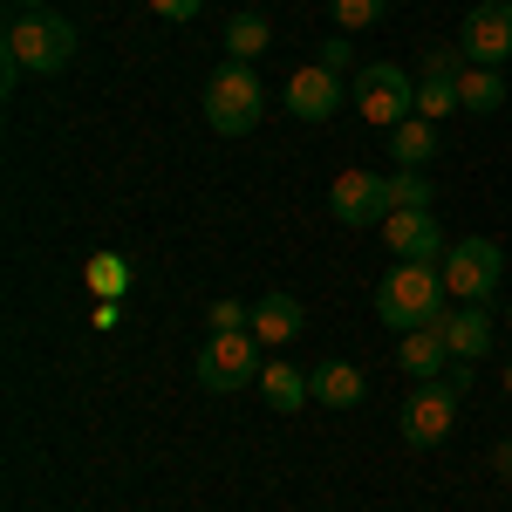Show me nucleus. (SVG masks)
Returning <instances> with one entry per match:
<instances>
[{"label": "nucleus", "instance_id": "nucleus-1", "mask_svg": "<svg viewBox=\"0 0 512 512\" xmlns=\"http://www.w3.org/2000/svg\"><path fill=\"white\" fill-rule=\"evenodd\" d=\"M444 274L437 267H417V260H396L390 274L376 280V321L396 328V335H410V328H431L444 321Z\"/></svg>", "mask_w": 512, "mask_h": 512}, {"label": "nucleus", "instance_id": "nucleus-2", "mask_svg": "<svg viewBox=\"0 0 512 512\" xmlns=\"http://www.w3.org/2000/svg\"><path fill=\"white\" fill-rule=\"evenodd\" d=\"M7 62H21L28 76H62L69 55H76V28L62 14H14L7 21Z\"/></svg>", "mask_w": 512, "mask_h": 512}, {"label": "nucleus", "instance_id": "nucleus-3", "mask_svg": "<svg viewBox=\"0 0 512 512\" xmlns=\"http://www.w3.org/2000/svg\"><path fill=\"white\" fill-rule=\"evenodd\" d=\"M349 103H355V117H362V123H376V130H396L403 117H417V82L403 76L396 62H369V69L355 76Z\"/></svg>", "mask_w": 512, "mask_h": 512}, {"label": "nucleus", "instance_id": "nucleus-4", "mask_svg": "<svg viewBox=\"0 0 512 512\" xmlns=\"http://www.w3.org/2000/svg\"><path fill=\"white\" fill-rule=\"evenodd\" d=\"M437 274H444L451 301H492V287L506 280V253H499V239H458L437 260Z\"/></svg>", "mask_w": 512, "mask_h": 512}, {"label": "nucleus", "instance_id": "nucleus-5", "mask_svg": "<svg viewBox=\"0 0 512 512\" xmlns=\"http://www.w3.org/2000/svg\"><path fill=\"white\" fill-rule=\"evenodd\" d=\"M205 123H212L219 137H246V130L260 123V76H253L246 62H226L219 76L205 82Z\"/></svg>", "mask_w": 512, "mask_h": 512}, {"label": "nucleus", "instance_id": "nucleus-6", "mask_svg": "<svg viewBox=\"0 0 512 512\" xmlns=\"http://www.w3.org/2000/svg\"><path fill=\"white\" fill-rule=\"evenodd\" d=\"M260 335L253 328H239V335H212L205 349H198V383L205 390H246V383H260Z\"/></svg>", "mask_w": 512, "mask_h": 512}, {"label": "nucleus", "instance_id": "nucleus-7", "mask_svg": "<svg viewBox=\"0 0 512 512\" xmlns=\"http://www.w3.org/2000/svg\"><path fill=\"white\" fill-rule=\"evenodd\" d=\"M458 48H465L472 69L512 62V0H478L472 14H465V28H458Z\"/></svg>", "mask_w": 512, "mask_h": 512}, {"label": "nucleus", "instance_id": "nucleus-8", "mask_svg": "<svg viewBox=\"0 0 512 512\" xmlns=\"http://www.w3.org/2000/svg\"><path fill=\"white\" fill-rule=\"evenodd\" d=\"M451 424H458V396H451V383H444V376H437V383H417V396L403 403V444L437 451V444L451 437Z\"/></svg>", "mask_w": 512, "mask_h": 512}, {"label": "nucleus", "instance_id": "nucleus-9", "mask_svg": "<svg viewBox=\"0 0 512 512\" xmlns=\"http://www.w3.org/2000/svg\"><path fill=\"white\" fill-rule=\"evenodd\" d=\"M328 212L342 219V226H369V219H390V178L383 171H342L335 185H328Z\"/></svg>", "mask_w": 512, "mask_h": 512}, {"label": "nucleus", "instance_id": "nucleus-10", "mask_svg": "<svg viewBox=\"0 0 512 512\" xmlns=\"http://www.w3.org/2000/svg\"><path fill=\"white\" fill-rule=\"evenodd\" d=\"M383 246H390L396 260H417V267H437L451 246L437 233V212H390L383 219Z\"/></svg>", "mask_w": 512, "mask_h": 512}, {"label": "nucleus", "instance_id": "nucleus-11", "mask_svg": "<svg viewBox=\"0 0 512 512\" xmlns=\"http://www.w3.org/2000/svg\"><path fill=\"white\" fill-rule=\"evenodd\" d=\"M342 103H349V89H342V76H335V69H321V62L287 82V110H294L301 123H328Z\"/></svg>", "mask_w": 512, "mask_h": 512}, {"label": "nucleus", "instance_id": "nucleus-12", "mask_svg": "<svg viewBox=\"0 0 512 512\" xmlns=\"http://www.w3.org/2000/svg\"><path fill=\"white\" fill-rule=\"evenodd\" d=\"M444 342L458 362H478V355L492 349V315H485V301H458V308H444Z\"/></svg>", "mask_w": 512, "mask_h": 512}, {"label": "nucleus", "instance_id": "nucleus-13", "mask_svg": "<svg viewBox=\"0 0 512 512\" xmlns=\"http://www.w3.org/2000/svg\"><path fill=\"white\" fill-rule=\"evenodd\" d=\"M260 396L274 403L280 417H294V410H308L315 383H308V369H301V362H267V369H260Z\"/></svg>", "mask_w": 512, "mask_h": 512}, {"label": "nucleus", "instance_id": "nucleus-14", "mask_svg": "<svg viewBox=\"0 0 512 512\" xmlns=\"http://www.w3.org/2000/svg\"><path fill=\"white\" fill-rule=\"evenodd\" d=\"M301 321H308V308H301L294 294H267V301L253 308V335H260V349H280V342L301 335Z\"/></svg>", "mask_w": 512, "mask_h": 512}, {"label": "nucleus", "instance_id": "nucleus-15", "mask_svg": "<svg viewBox=\"0 0 512 512\" xmlns=\"http://www.w3.org/2000/svg\"><path fill=\"white\" fill-rule=\"evenodd\" d=\"M403 369H410L417 383H437V376L451 369V342H444V328H437V321L403 335Z\"/></svg>", "mask_w": 512, "mask_h": 512}, {"label": "nucleus", "instance_id": "nucleus-16", "mask_svg": "<svg viewBox=\"0 0 512 512\" xmlns=\"http://www.w3.org/2000/svg\"><path fill=\"white\" fill-rule=\"evenodd\" d=\"M308 383H315V403H328V410H355L362 403V369L355 362H315Z\"/></svg>", "mask_w": 512, "mask_h": 512}, {"label": "nucleus", "instance_id": "nucleus-17", "mask_svg": "<svg viewBox=\"0 0 512 512\" xmlns=\"http://www.w3.org/2000/svg\"><path fill=\"white\" fill-rule=\"evenodd\" d=\"M267 48H274L267 14H253V7H246V14H233V21H226V62H246V69H253Z\"/></svg>", "mask_w": 512, "mask_h": 512}, {"label": "nucleus", "instance_id": "nucleus-18", "mask_svg": "<svg viewBox=\"0 0 512 512\" xmlns=\"http://www.w3.org/2000/svg\"><path fill=\"white\" fill-rule=\"evenodd\" d=\"M390 158L403 164V171H424V164L437 158V130H431V117H403L390 130Z\"/></svg>", "mask_w": 512, "mask_h": 512}, {"label": "nucleus", "instance_id": "nucleus-19", "mask_svg": "<svg viewBox=\"0 0 512 512\" xmlns=\"http://www.w3.org/2000/svg\"><path fill=\"white\" fill-rule=\"evenodd\" d=\"M458 103H465L472 117H492V110L506 103V82H499V69H465V76H458Z\"/></svg>", "mask_w": 512, "mask_h": 512}, {"label": "nucleus", "instance_id": "nucleus-20", "mask_svg": "<svg viewBox=\"0 0 512 512\" xmlns=\"http://www.w3.org/2000/svg\"><path fill=\"white\" fill-rule=\"evenodd\" d=\"M451 110H465V103H458V82H437V76H424L417 82V117H451Z\"/></svg>", "mask_w": 512, "mask_h": 512}, {"label": "nucleus", "instance_id": "nucleus-21", "mask_svg": "<svg viewBox=\"0 0 512 512\" xmlns=\"http://www.w3.org/2000/svg\"><path fill=\"white\" fill-rule=\"evenodd\" d=\"M390 205L396 212H431V178H424V171H396L390 178Z\"/></svg>", "mask_w": 512, "mask_h": 512}, {"label": "nucleus", "instance_id": "nucleus-22", "mask_svg": "<svg viewBox=\"0 0 512 512\" xmlns=\"http://www.w3.org/2000/svg\"><path fill=\"white\" fill-rule=\"evenodd\" d=\"M89 287H96L103 301H117L123 287H130V267H123L117 253H96V260H89Z\"/></svg>", "mask_w": 512, "mask_h": 512}, {"label": "nucleus", "instance_id": "nucleus-23", "mask_svg": "<svg viewBox=\"0 0 512 512\" xmlns=\"http://www.w3.org/2000/svg\"><path fill=\"white\" fill-rule=\"evenodd\" d=\"M390 14V0H335V28L342 35H355V28H376Z\"/></svg>", "mask_w": 512, "mask_h": 512}, {"label": "nucleus", "instance_id": "nucleus-24", "mask_svg": "<svg viewBox=\"0 0 512 512\" xmlns=\"http://www.w3.org/2000/svg\"><path fill=\"white\" fill-rule=\"evenodd\" d=\"M465 69H472V62H465V48H458V41H437V48H424V76H437V82H458Z\"/></svg>", "mask_w": 512, "mask_h": 512}, {"label": "nucleus", "instance_id": "nucleus-25", "mask_svg": "<svg viewBox=\"0 0 512 512\" xmlns=\"http://www.w3.org/2000/svg\"><path fill=\"white\" fill-rule=\"evenodd\" d=\"M205 321H212V335H239V328H253V308H239V301H212Z\"/></svg>", "mask_w": 512, "mask_h": 512}, {"label": "nucleus", "instance_id": "nucleus-26", "mask_svg": "<svg viewBox=\"0 0 512 512\" xmlns=\"http://www.w3.org/2000/svg\"><path fill=\"white\" fill-rule=\"evenodd\" d=\"M198 7H205V0H151V14H158V21H192Z\"/></svg>", "mask_w": 512, "mask_h": 512}, {"label": "nucleus", "instance_id": "nucleus-27", "mask_svg": "<svg viewBox=\"0 0 512 512\" xmlns=\"http://www.w3.org/2000/svg\"><path fill=\"white\" fill-rule=\"evenodd\" d=\"M321 69L342 76V69H349V41H321Z\"/></svg>", "mask_w": 512, "mask_h": 512}, {"label": "nucleus", "instance_id": "nucleus-28", "mask_svg": "<svg viewBox=\"0 0 512 512\" xmlns=\"http://www.w3.org/2000/svg\"><path fill=\"white\" fill-rule=\"evenodd\" d=\"M444 383H451V396H465V390H472V362H458V355H451V369H444Z\"/></svg>", "mask_w": 512, "mask_h": 512}, {"label": "nucleus", "instance_id": "nucleus-29", "mask_svg": "<svg viewBox=\"0 0 512 512\" xmlns=\"http://www.w3.org/2000/svg\"><path fill=\"white\" fill-rule=\"evenodd\" d=\"M492 472H499V478H512V437L499 444V451H492Z\"/></svg>", "mask_w": 512, "mask_h": 512}, {"label": "nucleus", "instance_id": "nucleus-30", "mask_svg": "<svg viewBox=\"0 0 512 512\" xmlns=\"http://www.w3.org/2000/svg\"><path fill=\"white\" fill-rule=\"evenodd\" d=\"M14 14H48V0H14Z\"/></svg>", "mask_w": 512, "mask_h": 512}, {"label": "nucleus", "instance_id": "nucleus-31", "mask_svg": "<svg viewBox=\"0 0 512 512\" xmlns=\"http://www.w3.org/2000/svg\"><path fill=\"white\" fill-rule=\"evenodd\" d=\"M506 390H512V369H506Z\"/></svg>", "mask_w": 512, "mask_h": 512}, {"label": "nucleus", "instance_id": "nucleus-32", "mask_svg": "<svg viewBox=\"0 0 512 512\" xmlns=\"http://www.w3.org/2000/svg\"><path fill=\"white\" fill-rule=\"evenodd\" d=\"M506 321H512V308H506Z\"/></svg>", "mask_w": 512, "mask_h": 512}]
</instances>
